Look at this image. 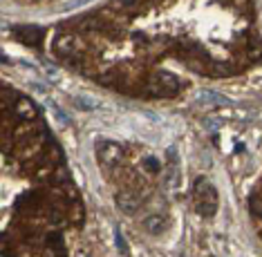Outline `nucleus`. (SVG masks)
Segmentation results:
<instances>
[{
	"mask_svg": "<svg viewBox=\"0 0 262 257\" xmlns=\"http://www.w3.org/2000/svg\"><path fill=\"white\" fill-rule=\"evenodd\" d=\"M193 194H195V206H197V210L202 215L211 217L217 210V193H215V188L206 179H197Z\"/></svg>",
	"mask_w": 262,
	"mask_h": 257,
	"instance_id": "nucleus-1",
	"label": "nucleus"
},
{
	"mask_svg": "<svg viewBox=\"0 0 262 257\" xmlns=\"http://www.w3.org/2000/svg\"><path fill=\"white\" fill-rule=\"evenodd\" d=\"M179 89V81L175 79L173 74H157V76H152L150 81V92L152 94H175Z\"/></svg>",
	"mask_w": 262,
	"mask_h": 257,
	"instance_id": "nucleus-2",
	"label": "nucleus"
},
{
	"mask_svg": "<svg viewBox=\"0 0 262 257\" xmlns=\"http://www.w3.org/2000/svg\"><path fill=\"white\" fill-rule=\"evenodd\" d=\"M14 32H16L18 36H23L25 43H36L38 38H41L43 29H38V27H16Z\"/></svg>",
	"mask_w": 262,
	"mask_h": 257,
	"instance_id": "nucleus-3",
	"label": "nucleus"
},
{
	"mask_svg": "<svg viewBox=\"0 0 262 257\" xmlns=\"http://www.w3.org/2000/svg\"><path fill=\"white\" fill-rule=\"evenodd\" d=\"M119 148H115V146H105V150L101 148V159H103L105 163L110 161V159H119Z\"/></svg>",
	"mask_w": 262,
	"mask_h": 257,
	"instance_id": "nucleus-4",
	"label": "nucleus"
},
{
	"mask_svg": "<svg viewBox=\"0 0 262 257\" xmlns=\"http://www.w3.org/2000/svg\"><path fill=\"white\" fill-rule=\"evenodd\" d=\"M146 168L152 170V172H157V170H159V161H157V159H152V157H148L146 159Z\"/></svg>",
	"mask_w": 262,
	"mask_h": 257,
	"instance_id": "nucleus-5",
	"label": "nucleus"
},
{
	"mask_svg": "<svg viewBox=\"0 0 262 257\" xmlns=\"http://www.w3.org/2000/svg\"><path fill=\"white\" fill-rule=\"evenodd\" d=\"M121 2H126V5H128V2H132V0H121Z\"/></svg>",
	"mask_w": 262,
	"mask_h": 257,
	"instance_id": "nucleus-6",
	"label": "nucleus"
}]
</instances>
